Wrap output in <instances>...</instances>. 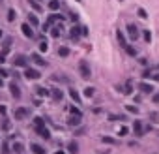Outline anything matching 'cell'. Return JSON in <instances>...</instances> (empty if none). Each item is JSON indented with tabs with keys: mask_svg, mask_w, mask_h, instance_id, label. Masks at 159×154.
I'll list each match as a JSON object with an SVG mask.
<instances>
[{
	"mask_svg": "<svg viewBox=\"0 0 159 154\" xmlns=\"http://www.w3.org/2000/svg\"><path fill=\"white\" fill-rule=\"evenodd\" d=\"M32 60H34V62H36L37 64V66H45V60H43V58H41V56H39V54H32Z\"/></svg>",
	"mask_w": 159,
	"mask_h": 154,
	"instance_id": "30bf717a",
	"label": "cell"
},
{
	"mask_svg": "<svg viewBox=\"0 0 159 154\" xmlns=\"http://www.w3.org/2000/svg\"><path fill=\"white\" fill-rule=\"evenodd\" d=\"M58 54H60V56H68V54H69V49H68V47H60V49H58Z\"/></svg>",
	"mask_w": 159,
	"mask_h": 154,
	"instance_id": "7402d4cb",
	"label": "cell"
},
{
	"mask_svg": "<svg viewBox=\"0 0 159 154\" xmlns=\"http://www.w3.org/2000/svg\"><path fill=\"white\" fill-rule=\"evenodd\" d=\"M39 49H41V51H47V49H49V45H47L45 41H43V43H41V45H39Z\"/></svg>",
	"mask_w": 159,
	"mask_h": 154,
	"instance_id": "836d02e7",
	"label": "cell"
},
{
	"mask_svg": "<svg viewBox=\"0 0 159 154\" xmlns=\"http://www.w3.org/2000/svg\"><path fill=\"white\" fill-rule=\"evenodd\" d=\"M135 133H137V135H142V124L139 122V120L135 122Z\"/></svg>",
	"mask_w": 159,
	"mask_h": 154,
	"instance_id": "e0dca14e",
	"label": "cell"
},
{
	"mask_svg": "<svg viewBox=\"0 0 159 154\" xmlns=\"http://www.w3.org/2000/svg\"><path fill=\"white\" fill-rule=\"evenodd\" d=\"M0 38H2V30H0Z\"/></svg>",
	"mask_w": 159,
	"mask_h": 154,
	"instance_id": "60d3db41",
	"label": "cell"
},
{
	"mask_svg": "<svg viewBox=\"0 0 159 154\" xmlns=\"http://www.w3.org/2000/svg\"><path fill=\"white\" fill-rule=\"evenodd\" d=\"M53 98H55L56 102L62 100V90H58V88H53Z\"/></svg>",
	"mask_w": 159,
	"mask_h": 154,
	"instance_id": "2e32d148",
	"label": "cell"
},
{
	"mask_svg": "<svg viewBox=\"0 0 159 154\" xmlns=\"http://www.w3.org/2000/svg\"><path fill=\"white\" fill-rule=\"evenodd\" d=\"M125 51H127V54H131V56H135V49H133V47H129V45H127V47H125Z\"/></svg>",
	"mask_w": 159,
	"mask_h": 154,
	"instance_id": "f1b7e54d",
	"label": "cell"
},
{
	"mask_svg": "<svg viewBox=\"0 0 159 154\" xmlns=\"http://www.w3.org/2000/svg\"><path fill=\"white\" fill-rule=\"evenodd\" d=\"M84 94H86L88 98H92V96H94V88H92V86H88L86 90H84Z\"/></svg>",
	"mask_w": 159,
	"mask_h": 154,
	"instance_id": "4316f807",
	"label": "cell"
},
{
	"mask_svg": "<svg viewBox=\"0 0 159 154\" xmlns=\"http://www.w3.org/2000/svg\"><path fill=\"white\" fill-rule=\"evenodd\" d=\"M34 126H36V128L45 126V122H43V118H39V117H37V118H34Z\"/></svg>",
	"mask_w": 159,
	"mask_h": 154,
	"instance_id": "ffe728a7",
	"label": "cell"
},
{
	"mask_svg": "<svg viewBox=\"0 0 159 154\" xmlns=\"http://www.w3.org/2000/svg\"><path fill=\"white\" fill-rule=\"evenodd\" d=\"M36 88H37V94H39V96H47V94H49V90H47V88H43V86H36Z\"/></svg>",
	"mask_w": 159,
	"mask_h": 154,
	"instance_id": "44dd1931",
	"label": "cell"
},
{
	"mask_svg": "<svg viewBox=\"0 0 159 154\" xmlns=\"http://www.w3.org/2000/svg\"><path fill=\"white\" fill-rule=\"evenodd\" d=\"M69 111H71L73 115H77V117H81V111H79V109H75V107H69Z\"/></svg>",
	"mask_w": 159,
	"mask_h": 154,
	"instance_id": "f546056e",
	"label": "cell"
},
{
	"mask_svg": "<svg viewBox=\"0 0 159 154\" xmlns=\"http://www.w3.org/2000/svg\"><path fill=\"white\" fill-rule=\"evenodd\" d=\"M55 154H66V152H64V150H58V152H55Z\"/></svg>",
	"mask_w": 159,
	"mask_h": 154,
	"instance_id": "f35d334b",
	"label": "cell"
},
{
	"mask_svg": "<svg viewBox=\"0 0 159 154\" xmlns=\"http://www.w3.org/2000/svg\"><path fill=\"white\" fill-rule=\"evenodd\" d=\"M118 41H120V45H122V47H127V43H125V38H124V34H122L120 30H118Z\"/></svg>",
	"mask_w": 159,
	"mask_h": 154,
	"instance_id": "d6986e66",
	"label": "cell"
},
{
	"mask_svg": "<svg viewBox=\"0 0 159 154\" xmlns=\"http://www.w3.org/2000/svg\"><path fill=\"white\" fill-rule=\"evenodd\" d=\"M125 109H127V111H129V113H139V109H137V107H133V105H125Z\"/></svg>",
	"mask_w": 159,
	"mask_h": 154,
	"instance_id": "d4e9b609",
	"label": "cell"
},
{
	"mask_svg": "<svg viewBox=\"0 0 159 154\" xmlns=\"http://www.w3.org/2000/svg\"><path fill=\"white\" fill-rule=\"evenodd\" d=\"M21 30H23V34H24L26 38H32V36H34V32H32L30 25H23V27H21Z\"/></svg>",
	"mask_w": 159,
	"mask_h": 154,
	"instance_id": "52a82bcc",
	"label": "cell"
},
{
	"mask_svg": "<svg viewBox=\"0 0 159 154\" xmlns=\"http://www.w3.org/2000/svg\"><path fill=\"white\" fill-rule=\"evenodd\" d=\"M127 32H129L131 40H137V36H139V28H137L135 25H129V27H127Z\"/></svg>",
	"mask_w": 159,
	"mask_h": 154,
	"instance_id": "5b68a950",
	"label": "cell"
},
{
	"mask_svg": "<svg viewBox=\"0 0 159 154\" xmlns=\"http://www.w3.org/2000/svg\"><path fill=\"white\" fill-rule=\"evenodd\" d=\"M144 40H146V41H150V40H152V34H150V30H146V32H144Z\"/></svg>",
	"mask_w": 159,
	"mask_h": 154,
	"instance_id": "4dcf8cb0",
	"label": "cell"
},
{
	"mask_svg": "<svg viewBox=\"0 0 159 154\" xmlns=\"http://www.w3.org/2000/svg\"><path fill=\"white\" fill-rule=\"evenodd\" d=\"M81 34H82V27H73L71 28V38H73V40H77Z\"/></svg>",
	"mask_w": 159,
	"mask_h": 154,
	"instance_id": "ba28073f",
	"label": "cell"
},
{
	"mask_svg": "<svg viewBox=\"0 0 159 154\" xmlns=\"http://www.w3.org/2000/svg\"><path fill=\"white\" fill-rule=\"evenodd\" d=\"M69 96H71V98L77 102V104H81V96H79V92L75 90V88H69Z\"/></svg>",
	"mask_w": 159,
	"mask_h": 154,
	"instance_id": "8fae6325",
	"label": "cell"
},
{
	"mask_svg": "<svg viewBox=\"0 0 159 154\" xmlns=\"http://www.w3.org/2000/svg\"><path fill=\"white\" fill-rule=\"evenodd\" d=\"M79 70H81V75L84 77V79H88V77L92 75V73H90V68H88V64L84 62V60H81V64H79Z\"/></svg>",
	"mask_w": 159,
	"mask_h": 154,
	"instance_id": "6da1fadb",
	"label": "cell"
},
{
	"mask_svg": "<svg viewBox=\"0 0 159 154\" xmlns=\"http://www.w3.org/2000/svg\"><path fill=\"white\" fill-rule=\"evenodd\" d=\"M105 143H114V139H110V137H103Z\"/></svg>",
	"mask_w": 159,
	"mask_h": 154,
	"instance_id": "8d00e7d4",
	"label": "cell"
},
{
	"mask_svg": "<svg viewBox=\"0 0 159 154\" xmlns=\"http://www.w3.org/2000/svg\"><path fill=\"white\" fill-rule=\"evenodd\" d=\"M77 150H79V147L75 145V143H69V152H73V154H77Z\"/></svg>",
	"mask_w": 159,
	"mask_h": 154,
	"instance_id": "cb8c5ba5",
	"label": "cell"
},
{
	"mask_svg": "<svg viewBox=\"0 0 159 154\" xmlns=\"http://www.w3.org/2000/svg\"><path fill=\"white\" fill-rule=\"evenodd\" d=\"M60 32H62V27H56V28H53V32H51V34H53L55 38H58V36H60Z\"/></svg>",
	"mask_w": 159,
	"mask_h": 154,
	"instance_id": "603a6c76",
	"label": "cell"
},
{
	"mask_svg": "<svg viewBox=\"0 0 159 154\" xmlns=\"http://www.w3.org/2000/svg\"><path fill=\"white\" fill-rule=\"evenodd\" d=\"M26 117H28V109H24V107L15 109V118H17V120H23V118H26Z\"/></svg>",
	"mask_w": 159,
	"mask_h": 154,
	"instance_id": "3957f363",
	"label": "cell"
},
{
	"mask_svg": "<svg viewBox=\"0 0 159 154\" xmlns=\"http://www.w3.org/2000/svg\"><path fill=\"white\" fill-rule=\"evenodd\" d=\"M30 149H32V152H34V154H45V149L39 147V145H32Z\"/></svg>",
	"mask_w": 159,
	"mask_h": 154,
	"instance_id": "4fadbf2b",
	"label": "cell"
},
{
	"mask_svg": "<svg viewBox=\"0 0 159 154\" xmlns=\"http://www.w3.org/2000/svg\"><path fill=\"white\" fill-rule=\"evenodd\" d=\"M154 102H155V104H159V94H155V96H154Z\"/></svg>",
	"mask_w": 159,
	"mask_h": 154,
	"instance_id": "74e56055",
	"label": "cell"
},
{
	"mask_svg": "<svg viewBox=\"0 0 159 154\" xmlns=\"http://www.w3.org/2000/svg\"><path fill=\"white\" fill-rule=\"evenodd\" d=\"M127 131H129V130H127L125 126H122V128H120V135H127Z\"/></svg>",
	"mask_w": 159,
	"mask_h": 154,
	"instance_id": "1f68e13d",
	"label": "cell"
},
{
	"mask_svg": "<svg viewBox=\"0 0 159 154\" xmlns=\"http://www.w3.org/2000/svg\"><path fill=\"white\" fill-rule=\"evenodd\" d=\"M28 21H30V25H34V27L37 25V17H36V15H30V17H28Z\"/></svg>",
	"mask_w": 159,
	"mask_h": 154,
	"instance_id": "484cf974",
	"label": "cell"
},
{
	"mask_svg": "<svg viewBox=\"0 0 159 154\" xmlns=\"http://www.w3.org/2000/svg\"><path fill=\"white\" fill-rule=\"evenodd\" d=\"M9 90H11V94H13L15 98H21V90H19V86L15 85V83H11V85H9Z\"/></svg>",
	"mask_w": 159,
	"mask_h": 154,
	"instance_id": "9c48e42d",
	"label": "cell"
},
{
	"mask_svg": "<svg viewBox=\"0 0 159 154\" xmlns=\"http://www.w3.org/2000/svg\"><path fill=\"white\" fill-rule=\"evenodd\" d=\"M49 8L53 9V11H56V9L60 8V2H58V0H51V2H49Z\"/></svg>",
	"mask_w": 159,
	"mask_h": 154,
	"instance_id": "9a60e30c",
	"label": "cell"
},
{
	"mask_svg": "<svg viewBox=\"0 0 159 154\" xmlns=\"http://www.w3.org/2000/svg\"><path fill=\"white\" fill-rule=\"evenodd\" d=\"M30 6H32V8H34V9H37V11H39V9H41V8H39V6H37V4H36V2H34V0H30Z\"/></svg>",
	"mask_w": 159,
	"mask_h": 154,
	"instance_id": "d6a6232c",
	"label": "cell"
},
{
	"mask_svg": "<svg viewBox=\"0 0 159 154\" xmlns=\"http://www.w3.org/2000/svg\"><path fill=\"white\" fill-rule=\"evenodd\" d=\"M141 90L144 92V94H150V92L154 90V86H152V85H148V83H142V85H141Z\"/></svg>",
	"mask_w": 159,
	"mask_h": 154,
	"instance_id": "7c38bea8",
	"label": "cell"
},
{
	"mask_svg": "<svg viewBox=\"0 0 159 154\" xmlns=\"http://www.w3.org/2000/svg\"><path fill=\"white\" fill-rule=\"evenodd\" d=\"M8 75H9V73L6 72V70H0V77H8Z\"/></svg>",
	"mask_w": 159,
	"mask_h": 154,
	"instance_id": "d590c367",
	"label": "cell"
},
{
	"mask_svg": "<svg viewBox=\"0 0 159 154\" xmlns=\"http://www.w3.org/2000/svg\"><path fill=\"white\" fill-rule=\"evenodd\" d=\"M139 15H141V17H142V19H146V11H144V9H142V8H141V9H139Z\"/></svg>",
	"mask_w": 159,
	"mask_h": 154,
	"instance_id": "e575fe53",
	"label": "cell"
},
{
	"mask_svg": "<svg viewBox=\"0 0 159 154\" xmlns=\"http://www.w3.org/2000/svg\"><path fill=\"white\" fill-rule=\"evenodd\" d=\"M24 77H26V79H39V77H41V73L37 72V70H32V68H28L26 72H24Z\"/></svg>",
	"mask_w": 159,
	"mask_h": 154,
	"instance_id": "7a4b0ae2",
	"label": "cell"
},
{
	"mask_svg": "<svg viewBox=\"0 0 159 154\" xmlns=\"http://www.w3.org/2000/svg\"><path fill=\"white\" fill-rule=\"evenodd\" d=\"M36 130H37V133H39V137H43V139H49V137H51L49 130H47L45 126H41V128H36Z\"/></svg>",
	"mask_w": 159,
	"mask_h": 154,
	"instance_id": "8992f818",
	"label": "cell"
},
{
	"mask_svg": "<svg viewBox=\"0 0 159 154\" xmlns=\"http://www.w3.org/2000/svg\"><path fill=\"white\" fill-rule=\"evenodd\" d=\"M13 19H15V11H13V9H9V11H8V21H13Z\"/></svg>",
	"mask_w": 159,
	"mask_h": 154,
	"instance_id": "83f0119b",
	"label": "cell"
},
{
	"mask_svg": "<svg viewBox=\"0 0 159 154\" xmlns=\"http://www.w3.org/2000/svg\"><path fill=\"white\" fill-rule=\"evenodd\" d=\"M68 122H69V126H79V124H81V117H77V118H75V117H71V118L68 120Z\"/></svg>",
	"mask_w": 159,
	"mask_h": 154,
	"instance_id": "5bb4252c",
	"label": "cell"
},
{
	"mask_svg": "<svg viewBox=\"0 0 159 154\" xmlns=\"http://www.w3.org/2000/svg\"><path fill=\"white\" fill-rule=\"evenodd\" d=\"M13 64H15V66H19V68H24V66H26V58H24L23 54H19V56H15Z\"/></svg>",
	"mask_w": 159,
	"mask_h": 154,
	"instance_id": "277c9868",
	"label": "cell"
},
{
	"mask_svg": "<svg viewBox=\"0 0 159 154\" xmlns=\"http://www.w3.org/2000/svg\"><path fill=\"white\" fill-rule=\"evenodd\" d=\"M0 86H2V77H0Z\"/></svg>",
	"mask_w": 159,
	"mask_h": 154,
	"instance_id": "ab89813d",
	"label": "cell"
},
{
	"mask_svg": "<svg viewBox=\"0 0 159 154\" xmlns=\"http://www.w3.org/2000/svg\"><path fill=\"white\" fill-rule=\"evenodd\" d=\"M13 152L21 154V152H23V145H21V143H13Z\"/></svg>",
	"mask_w": 159,
	"mask_h": 154,
	"instance_id": "ac0fdd59",
	"label": "cell"
}]
</instances>
